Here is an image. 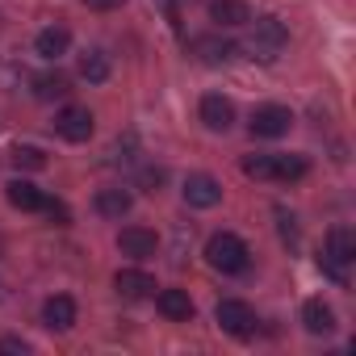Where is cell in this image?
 Wrapping results in <instances>:
<instances>
[{"label": "cell", "instance_id": "cell-1", "mask_svg": "<svg viewBox=\"0 0 356 356\" xmlns=\"http://www.w3.org/2000/svg\"><path fill=\"white\" fill-rule=\"evenodd\" d=\"M206 260H210V268H218V273H243L248 264H252V252H248V243L239 239V235H231V231H218V235H210V243H206Z\"/></svg>", "mask_w": 356, "mask_h": 356}, {"label": "cell", "instance_id": "cell-2", "mask_svg": "<svg viewBox=\"0 0 356 356\" xmlns=\"http://www.w3.org/2000/svg\"><path fill=\"white\" fill-rule=\"evenodd\" d=\"M356 260V235L348 231V227H331L327 231V252H323V260H318V268L323 273H331L335 281H348L343 277V268Z\"/></svg>", "mask_w": 356, "mask_h": 356}, {"label": "cell", "instance_id": "cell-3", "mask_svg": "<svg viewBox=\"0 0 356 356\" xmlns=\"http://www.w3.org/2000/svg\"><path fill=\"white\" fill-rule=\"evenodd\" d=\"M289 42V30L277 22V17H256L252 22V38H248V51L256 59H277Z\"/></svg>", "mask_w": 356, "mask_h": 356}, {"label": "cell", "instance_id": "cell-4", "mask_svg": "<svg viewBox=\"0 0 356 356\" xmlns=\"http://www.w3.org/2000/svg\"><path fill=\"white\" fill-rule=\"evenodd\" d=\"M214 318H218V327H222L227 335H235V339H248V335L256 331V310H252L248 302H239V298H222L218 310H214Z\"/></svg>", "mask_w": 356, "mask_h": 356}, {"label": "cell", "instance_id": "cell-5", "mask_svg": "<svg viewBox=\"0 0 356 356\" xmlns=\"http://www.w3.org/2000/svg\"><path fill=\"white\" fill-rule=\"evenodd\" d=\"M181 193H185V202H189L193 210H214V206L222 202V185L214 181L210 172H193Z\"/></svg>", "mask_w": 356, "mask_h": 356}, {"label": "cell", "instance_id": "cell-6", "mask_svg": "<svg viewBox=\"0 0 356 356\" xmlns=\"http://www.w3.org/2000/svg\"><path fill=\"white\" fill-rule=\"evenodd\" d=\"M289 126H293V113L285 105H260L252 113V134L256 138H281V134H289Z\"/></svg>", "mask_w": 356, "mask_h": 356}, {"label": "cell", "instance_id": "cell-7", "mask_svg": "<svg viewBox=\"0 0 356 356\" xmlns=\"http://www.w3.org/2000/svg\"><path fill=\"white\" fill-rule=\"evenodd\" d=\"M55 134L67 138V143H88L92 138V113L84 105H67L59 118H55Z\"/></svg>", "mask_w": 356, "mask_h": 356}, {"label": "cell", "instance_id": "cell-8", "mask_svg": "<svg viewBox=\"0 0 356 356\" xmlns=\"http://www.w3.org/2000/svg\"><path fill=\"white\" fill-rule=\"evenodd\" d=\"M202 122H206L210 130L227 134V130H231V122H235V105H231L222 92H210V97H202Z\"/></svg>", "mask_w": 356, "mask_h": 356}, {"label": "cell", "instance_id": "cell-9", "mask_svg": "<svg viewBox=\"0 0 356 356\" xmlns=\"http://www.w3.org/2000/svg\"><path fill=\"white\" fill-rule=\"evenodd\" d=\"M118 248H122V256H130V260H147V256H155V231H147V227H126L122 235H118Z\"/></svg>", "mask_w": 356, "mask_h": 356}, {"label": "cell", "instance_id": "cell-10", "mask_svg": "<svg viewBox=\"0 0 356 356\" xmlns=\"http://www.w3.org/2000/svg\"><path fill=\"white\" fill-rule=\"evenodd\" d=\"M113 285H118V293L130 298V302H143V298L155 293V277L143 273V268H122V273L113 277Z\"/></svg>", "mask_w": 356, "mask_h": 356}, {"label": "cell", "instance_id": "cell-11", "mask_svg": "<svg viewBox=\"0 0 356 356\" xmlns=\"http://www.w3.org/2000/svg\"><path fill=\"white\" fill-rule=\"evenodd\" d=\"M42 323H47L51 331H72V327H76V302H72L67 293L47 298V302H42Z\"/></svg>", "mask_w": 356, "mask_h": 356}, {"label": "cell", "instance_id": "cell-12", "mask_svg": "<svg viewBox=\"0 0 356 356\" xmlns=\"http://www.w3.org/2000/svg\"><path fill=\"white\" fill-rule=\"evenodd\" d=\"M155 306H159V314L172 318V323H189V318H193V298H189L185 289H163V293L155 298Z\"/></svg>", "mask_w": 356, "mask_h": 356}, {"label": "cell", "instance_id": "cell-13", "mask_svg": "<svg viewBox=\"0 0 356 356\" xmlns=\"http://www.w3.org/2000/svg\"><path fill=\"white\" fill-rule=\"evenodd\" d=\"M193 51H197V59H202V63H210V67H218V63H231V59L239 55V47H235V42H227V38H214V34L197 38V42H193Z\"/></svg>", "mask_w": 356, "mask_h": 356}, {"label": "cell", "instance_id": "cell-14", "mask_svg": "<svg viewBox=\"0 0 356 356\" xmlns=\"http://www.w3.org/2000/svg\"><path fill=\"white\" fill-rule=\"evenodd\" d=\"M9 206L22 210V214H38L47 206V193L38 185H30V181H9Z\"/></svg>", "mask_w": 356, "mask_h": 356}, {"label": "cell", "instance_id": "cell-15", "mask_svg": "<svg viewBox=\"0 0 356 356\" xmlns=\"http://www.w3.org/2000/svg\"><path fill=\"white\" fill-rule=\"evenodd\" d=\"M302 323H306L310 335H331V331H335V310H331L323 298H310V302L302 306Z\"/></svg>", "mask_w": 356, "mask_h": 356}, {"label": "cell", "instance_id": "cell-16", "mask_svg": "<svg viewBox=\"0 0 356 356\" xmlns=\"http://www.w3.org/2000/svg\"><path fill=\"white\" fill-rule=\"evenodd\" d=\"M67 47H72V34H67L63 26H47V30L34 38V51H38L42 59H51V63H55V59H63V55H67Z\"/></svg>", "mask_w": 356, "mask_h": 356}, {"label": "cell", "instance_id": "cell-17", "mask_svg": "<svg viewBox=\"0 0 356 356\" xmlns=\"http://www.w3.org/2000/svg\"><path fill=\"white\" fill-rule=\"evenodd\" d=\"M92 206H97V214H101V218H126V214H130V206H134V197H130L126 189H101Z\"/></svg>", "mask_w": 356, "mask_h": 356}, {"label": "cell", "instance_id": "cell-18", "mask_svg": "<svg viewBox=\"0 0 356 356\" xmlns=\"http://www.w3.org/2000/svg\"><path fill=\"white\" fill-rule=\"evenodd\" d=\"M210 22H218V26H248L252 9L243 5V0H214V5H210Z\"/></svg>", "mask_w": 356, "mask_h": 356}, {"label": "cell", "instance_id": "cell-19", "mask_svg": "<svg viewBox=\"0 0 356 356\" xmlns=\"http://www.w3.org/2000/svg\"><path fill=\"white\" fill-rule=\"evenodd\" d=\"M109 72H113V63H109L105 51H88V55H80V76H84L88 84H105Z\"/></svg>", "mask_w": 356, "mask_h": 356}, {"label": "cell", "instance_id": "cell-20", "mask_svg": "<svg viewBox=\"0 0 356 356\" xmlns=\"http://www.w3.org/2000/svg\"><path fill=\"white\" fill-rule=\"evenodd\" d=\"M306 155H273V181H302Z\"/></svg>", "mask_w": 356, "mask_h": 356}, {"label": "cell", "instance_id": "cell-21", "mask_svg": "<svg viewBox=\"0 0 356 356\" xmlns=\"http://www.w3.org/2000/svg\"><path fill=\"white\" fill-rule=\"evenodd\" d=\"M34 97H38V101H55V97H67V80H63L59 72L34 76Z\"/></svg>", "mask_w": 356, "mask_h": 356}, {"label": "cell", "instance_id": "cell-22", "mask_svg": "<svg viewBox=\"0 0 356 356\" xmlns=\"http://www.w3.org/2000/svg\"><path fill=\"white\" fill-rule=\"evenodd\" d=\"M13 163H17V168H34V172H38V168H47V155H42L38 147H17V151H13Z\"/></svg>", "mask_w": 356, "mask_h": 356}, {"label": "cell", "instance_id": "cell-23", "mask_svg": "<svg viewBox=\"0 0 356 356\" xmlns=\"http://www.w3.org/2000/svg\"><path fill=\"white\" fill-rule=\"evenodd\" d=\"M163 181H168V172H163V168H143V172H138V185H143L147 193H159Z\"/></svg>", "mask_w": 356, "mask_h": 356}, {"label": "cell", "instance_id": "cell-24", "mask_svg": "<svg viewBox=\"0 0 356 356\" xmlns=\"http://www.w3.org/2000/svg\"><path fill=\"white\" fill-rule=\"evenodd\" d=\"M42 210H47V218H51L55 227H67V222H72L67 206H63V202H55V197H47V206H42Z\"/></svg>", "mask_w": 356, "mask_h": 356}, {"label": "cell", "instance_id": "cell-25", "mask_svg": "<svg viewBox=\"0 0 356 356\" xmlns=\"http://www.w3.org/2000/svg\"><path fill=\"white\" fill-rule=\"evenodd\" d=\"M277 218H281V239H285V243H298V227H293V214L277 210Z\"/></svg>", "mask_w": 356, "mask_h": 356}, {"label": "cell", "instance_id": "cell-26", "mask_svg": "<svg viewBox=\"0 0 356 356\" xmlns=\"http://www.w3.org/2000/svg\"><path fill=\"white\" fill-rule=\"evenodd\" d=\"M0 352H22V356H26V352H30V343H26V339H17V335H5V339H0Z\"/></svg>", "mask_w": 356, "mask_h": 356}, {"label": "cell", "instance_id": "cell-27", "mask_svg": "<svg viewBox=\"0 0 356 356\" xmlns=\"http://www.w3.org/2000/svg\"><path fill=\"white\" fill-rule=\"evenodd\" d=\"M84 5H88V9H97V13H109V9H122L126 0H84Z\"/></svg>", "mask_w": 356, "mask_h": 356}]
</instances>
